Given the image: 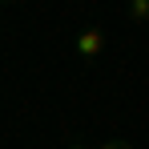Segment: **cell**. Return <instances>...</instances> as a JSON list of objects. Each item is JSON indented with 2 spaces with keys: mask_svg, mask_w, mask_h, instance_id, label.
I'll use <instances>...</instances> for the list:
<instances>
[{
  "mask_svg": "<svg viewBox=\"0 0 149 149\" xmlns=\"http://www.w3.org/2000/svg\"><path fill=\"white\" fill-rule=\"evenodd\" d=\"M101 49H105V28L93 24V28H81V32H77V52H81L85 61H93Z\"/></svg>",
  "mask_w": 149,
  "mask_h": 149,
  "instance_id": "1",
  "label": "cell"
},
{
  "mask_svg": "<svg viewBox=\"0 0 149 149\" xmlns=\"http://www.w3.org/2000/svg\"><path fill=\"white\" fill-rule=\"evenodd\" d=\"M129 20L145 24V20H149V0H129Z\"/></svg>",
  "mask_w": 149,
  "mask_h": 149,
  "instance_id": "2",
  "label": "cell"
},
{
  "mask_svg": "<svg viewBox=\"0 0 149 149\" xmlns=\"http://www.w3.org/2000/svg\"><path fill=\"white\" fill-rule=\"evenodd\" d=\"M101 149H133V145H129V141H105Z\"/></svg>",
  "mask_w": 149,
  "mask_h": 149,
  "instance_id": "3",
  "label": "cell"
},
{
  "mask_svg": "<svg viewBox=\"0 0 149 149\" xmlns=\"http://www.w3.org/2000/svg\"><path fill=\"white\" fill-rule=\"evenodd\" d=\"M69 149H89V145H81V141H77V145H69Z\"/></svg>",
  "mask_w": 149,
  "mask_h": 149,
  "instance_id": "4",
  "label": "cell"
},
{
  "mask_svg": "<svg viewBox=\"0 0 149 149\" xmlns=\"http://www.w3.org/2000/svg\"><path fill=\"white\" fill-rule=\"evenodd\" d=\"M0 4H12V0H0Z\"/></svg>",
  "mask_w": 149,
  "mask_h": 149,
  "instance_id": "5",
  "label": "cell"
}]
</instances>
